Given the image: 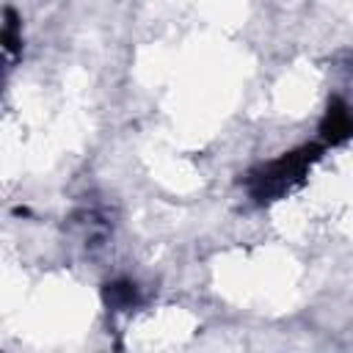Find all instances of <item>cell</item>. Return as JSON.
<instances>
[{
	"instance_id": "6da1fadb",
	"label": "cell",
	"mask_w": 353,
	"mask_h": 353,
	"mask_svg": "<svg viewBox=\"0 0 353 353\" xmlns=\"http://www.w3.org/2000/svg\"><path fill=\"white\" fill-rule=\"evenodd\" d=\"M323 152H325L323 143H303L298 149H290V152L251 168L243 176V185L256 204H273L279 199H287L292 190H298L309 179V174H312L314 163L323 157Z\"/></svg>"
},
{
	"instance_id": "3957f363",
	"label": "cell",
	"mask_w": 353,
	"mask_h": 353,
	"mask_svg": "<svg viewBox=\"0 0 353 353\" xmlns=\"http://www.w3.org/2000/svg\"><path fill=\"white\" fill-rule=\"evenodd\" d=\"M102 298H105L108 309H113V312H127V309L138 306V301H141L138 287H135L132 281H127V279L108 281V284L102 287Z\"/></svg>"
},
{
	"instance_id": "277c9868",
	"label": "cell",
	"mask_w": 353,
	"mask_h": 353,
	"mask_svg": "<svg viewBox=\"0 0 353 353\" xmlns=\"http://www.w3.org/2000/svg\"><path fill=\"white\" fill-rule=\"evenodd\" d=\"M3 52L8 63L22 55V19L11 6L3 11Z\"/></svg>"
},
{
	"instance_id": "7a4b0ae2",
	"label": "cell",
	"mask_w": 353,
	"mask_h": 353,
	"mask_svg": "<svg viewBox=\"0 0 353 353\" xmlns=\"http://www.w3.org/2000/svg\"><path fill=\"white\" fill-rule=\"evenodd\" d=\"M317 132H320V143L325 149L353 141V105H347L342 97H331Z\"/></svg>"
}]
</instances>
